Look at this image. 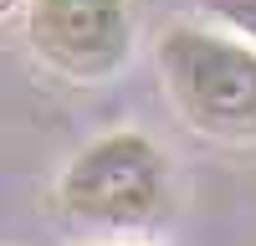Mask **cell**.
Masks as SVG:
<instances>
[{
	"instance_id": "3957f363",
	"label": "cell",
	"mask_w": 256,
	"mask_h": 246,
	"mask_svg": "<svg viewBox=\"0 0 256 246\" xmlns=\"http://www.w3.org/2000/svg\"><path fill=\"white\" fill-rule=\"evenodd\" d=\"M26 41L52 72L98 82L134 52V10L128 0H31Z\"/></svg>"
},
{
	"instance_id": "277c9868",
	"label": "cell",
	"mask_w": 256,
	"mask_h": 246,
	"mask_svg": "<svg viewBox=\"0 0 256 246\" xmlns=\"http://www.w3.org/2000/svg\"><path fill=\"white\" fill-rule=\"evenodd\" d=\"M195 6L210 20H220L230 36H241V41L256 46V0H195Z\"/></svg>"
},
{
	"instance_id": "7a4b0ae2",
	"label": "cell",
	"mask_w": 256,
	"mask_h": 246,
	"mask_svg": "<svg viewBox=\"0 0 256 246\" xmlns=\"http://www.w3.org/2000/svg\"><path fill=\"white\" fill-rule=\"evenodd\" d=\"M62 210L98 231H144L169 205V159L148 134L113 128L77 149L56 180Z\"/></svg>"
},
{
	"instance_id": "6da1fadb",
	"label": "cell",
	"mask_w": 256,
	"mask_h": 246,
	"mask_svg": "<svg viewBox=\"0 0 256 246\" xmlns=\"http://www.w3.org/2000/svg\"><path fill=\"white\" fill-rule=\"evenodd\" d=\"M164 92L195 134L256 144V46L205 26H169L154 46Z\"/></svg>"
},
{
	"instance_id": "5b68a950",
	"label": "cell",
	"mask_w": 256,
	"mask_h": 246,
	"mask_svg": "<svg viewBox=\"0 0 256 246\" xmlns=\"http://www.w3.org/2000/svg\"><path fill=\"white\" fill-rule=\"evenodd\" d=\"M0 6H10V0H0Z\"/></svg>"
}]
</instances>
